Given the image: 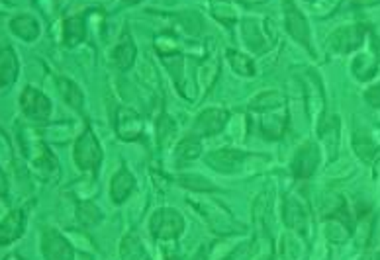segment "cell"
<instances>
[{"label": "cell", "instance_id": "4dcf8cb0", "mask_svg": "<svg viewBox=\"0 0 380 260\" xmlns=\"http://www.w3.org/2000/svg\"><path fill=\"white\" fill-rule=\"evenodd\" d=\"M177 131L178 128L175 120L171 116H167V113H161L159 120H157V139H159L161 147H168L175 141V137H177Z\"/></svg>", "mask_w": 380, "mask_h": 260}, {"label": "cell", "instance_id": "e575fe53", "mask_svg": "<svg viewBox=\"0 0 380 260\" xmlns=\"http://www.w3.org/2000/svg\"><path fill=\"white\" fill-rule=\"evenodd\" d=\"M283 259L284 260H300L302 256V241L294 233H286L283 237Z\"/></svg>", "mask_w": 380, "mask_h": 260}, {"label": "cell", "instance_id": "5bb4252c", "mask_svg": "<svg viewBox=\"0 0 380 260\" xmlns=\"http://www.w3.org/2000/svg\"><path fill=\"white\" fill-rule=\"evenodd\" d=\"M135 190V176H133L125 166H122L118 173L112 176V182H110V196L114 204H124L125 199L132 196V192Z\"/></svg>", "mask_w": 380, "mask_h": 260}, {"label": "cell", "instance_id": "d6986e66", "mask_svg": "<svg viewBox=\"0 0 380 260\" xmlns=\"http://www.w3.org/2000/svg\"><path fill=\"white\" fill-rule=\"evenodd\" d=\"M271 209H273V194L269 190L261 192L253 204V221L259 233H266L271 221Z\"/></svg>", "mask_w": 380, "mask_h": 260}, {"label": "cell", "instance_id": "cb8c5ba5", "mask_svg": "<svg viewBox=\"0 0 380 260\" xmlns=\"http://www.w3.org/2000/svg\"><path fill=\"white\" fill-rule=\"evenodd\" d=\"M286 104V96L276 92V90H266L263 94L255 96L251 100V110H257V112H273V110H278Z\"/></svg>", "mask_w": 380, "mask_h": 260}, {"label": "cell", "instance_id": "f546056e", "mask_svg": "<svg viewBox=\"0 0 380 260\" xmlns=\"http://www.w3.org/2000/svg\"><path fill=\"white\" fill-rule=\"evenodd\" d=\"M226 57L230 61L231 69L235 70L239 77H253L255 75V65H253L251 57H247V55L235 51V49H228Z\"/></svg>", "mask_w": 380, "mask_h": 260}, {"label": "cell", "instance_id": "d6a6232c", "mask_svg": "<svg viewBox=\"0 0 380 260\" xmlns=\"http://www.w3.org/2000/svg\"><path fill=\"white\" fill-rule=\"evenodd\" d=\"M161 61L165 65L167 73L177 82V87L183 88V80H185V57L183 55H161Z\"/></svg>", "mask_w": 380, "mask_h": 260}, {"label": "cell", "instance_id": "52a82bcc", "mask_svg": "<svg viewBox=\"0 0 380 260\" xmlns=\"http://www.w3.org/2000/svg\"><path fill=\"white\" fill-rule=\"evenodd\" d=\"M114 130L122 141H137L143 135V120L135 110L120 106L114 116Z\"/></svg>", "mask_w": 380, "mask_h": 260}, {"label": "cell", "instance_id": "ac0fdd59", "mask_svg": "<svg viewBox=\"0 0 380 260\" xmlns=\"http://www.w3.org/2000/svg\"><path fill=\"white\" fill-rule=\"evenodd\" d=\"M288 128V113L284 112H266L263 113L261 120V133L266 139H281L284 135V131Z\"/></svg>", "mask_w": 380, "mask_h": 260}, {"label": "cell", "instance_id": "9c48e42d", "mask_svg": "<svg viewBox=\"0 0 380 260\" xmlns=\"http://www.w3.org/2000/svg\"><path fill=\"white\" fill-rule=\"evenodd\" d=\"M42 252L45 260H75L71 241L51 227L44 229L42 233Z\"/></svg>", "mask_w": 380, "mask_h": 260}, {"label": "cell", "instance_id": "8d00e7d4", "mask_svg": "<svg viewBox=\"0 0 380 260\" xmlns=\"http://www.w3.org/2000/svg\"><path fill=\"white\" fill-rule=\"evenodd\" d=\"M155 49L159 51V55H175V53H178V42L171 35H157Z\"/></svg>", "mask_w": 380, "mask_h": 260}, {"label": "cell", "instance_id": "e0dca14e", "mask_svg": "<svg viewBox=\"0 0 380 260\" xmlns=\"http://www.w3.org/2000/svg\"><path fill=\"white\" fill-rule=\"evenodd\" d=\"M319 139H321V145L327 151L329 159L333 161V156L337 155V149H339V118L333 116L326 122L319 123Z\"/></svg>", "mask_w": 380, "mask_h": 260}, {"label": "cell", "instance_id": "836d02e7", "mask_svg": "<svg viewBox=\"0 0 380 260\" xmlns=\"http://www.w3.org/2000/svg\"><path fill=\"white\" fill-rule=\"evenodd\" d=\"M177 180L180 186H185L192 192H218V186L200 174H180Z\"/></svg>", "mask_w": 380, "mask_h": 260}, {"label": "cell", "instance_id": "ab89813d", "mask_svg": "<svg viewBox=\"0 0 380 260\" xmlns=\"http://www.w3.org/2000/svg\"><path fill=\"white\" fill-rule=\"evenodd\" d=\"M263 260H274V259L273 256H266V259H263Z\"/></svg>", "mask_w": 380, "mask_h": 260}, {"label": "cell", "instance_id": "7a4b0ae2", "mask_svg": "<svg viewBox=\"0 0 380 260\" xmlns=\"http://www.w3.org/2000/svg\"><path fill=\"white\" fill-rule=\"evenodd\" d=\"M149 231L157 241H175L185 231V217L177 209L161 208L151 216Z\"/></svg>", "mask_w": 380, "mask_h": 260}, {"label": "cell", "instance_id": "83f0119b", "mask_svg": "<svg viewBox=\"0 0 380 260\" xmlns=\"http://www.w3.org/2000/svg\"><path fill=\"white\" fill-rule=\"evenodd\" d=\"M77 221L82 227H94L102 221V211L89 199L79 202L77 204Z\"/></svg>", "mask_w": 380, "mask_h": 260}, {"label": "cell", "instance_id": "7402d4cb", "mask_svg": "<svg viewBox=\"0 0 380 260\" xmlns=\"http://www.w3.org/2000/svg\"><path fill=\"white\" fill-rule=\"evenodd\" d=\"M10 30L12 34H16L20 39L24 42H34L37 35H39V24L34 16H27V14H22V16H16L12 22H10Z\"/></svg>", "mask_w": 380, "mask_h": 260}, {"label": "cell", "instance_id": "6da1fadb", "mask_svg": "<svg viewBox=\"0 0 380 260\" xmlns=\"http://www.w3.org/2000/svg\"><path fill=\"white\" fill-rule=\"evenodd\" d=\"M192 206L198 211V216L206 221V225L218 235H233L243 231V225H239L230 213V209H226L214 199H198L192 202Z\"/></svg>", "mask_w": 380, "mask_h": 260}, {"label": "cell", "instance_id": "7c38bea8", "mask_svg": "<svg viewBox=\"0 0 380 260\" xmlns=\"http://www.w3.org/2000/svg\"><path fill=\"white\" fill-rule=\"evenodd\" d=\"M284 223L294 233H304L308 227V211L304 209L302 202L296 196H286L283 206Z\"/></svg>", "mask_w": 380, "mask_h": 260}, {"label": "cell", "instance_id": "ba28073f", "mask_svg": "<svg viewBox=\"0 0 380 260\" xmlns=\"http://www.w3.org/2000/svg\"><path fill=\"white\" fill-rule=\"evenodd\" d=\"M249 155L245 151H238V149H218L212 151L210 155L206 156V165L223 174L239 173Z\"/></svg>", "mask_w": 380, "mask_h": 260}, {"label": "cell", "instance_id": "44dd1931", "mask_svg": "<svg viewBox=\"0 0 380 260\" xmlns=\"http://www.w3.org/2000/svg\"><path fill=\"white\" fill-rule=\"evenodd\" d=\"M85 35H87V24H85L82 14H77V16L65 20V24H63V44L75 47L85 39Z\"/></svg>", "mask_w": 380, "mask_h": 260}, {"label": "cell", "instance_id": "30bf717a", "mask_svg": "<svg viewBox=\"0 0 380 260\" xmlns=\"http://www.w3.org/2000/svg\"><path fill=\"white\" fill-rule=\"evenodd\" d=\"M319 147L316 143H304L298 151H296V155L292 159L290 163V171L292 174L298 178V180H306L309 178L312 174L316 173V168L319 165Z\"/></svg>", "mask_w": 380, "mask_h": 260}, {"label": "cell", "instance_id": "f35d334b", "mask_svg": "<svg viewBox=\"0 0 380 260\" xmlns=\"http://www.w3.org/2000/svg\"><path fill=\"white\" fill-rule=\"evenodd\" d=\"M167 260H178V259H177V256H168Z\"/></svg>", "mask_w": 380, "mask_h": 260}, {"label": "cell", "instance_id": "8fae6325", "mask_svg": "<svg viewBox=\"0 0 380 260\" xmlns=\"http://www.w3.org/2000/svg\"><path fill=\"white\" fill-rule=\"evenodd\" d=\"M284 20H286V30L288 34L298 42V44L309 47V26L306 16L296 8L292 2L284 4Z\"/></svg>", "mask_w": 380, "mask_h": 260}, {"label": "cell", "instance_id": "ffe728a7", "mask_svg": "<svg viewBox=\"0 0 380 260\" xmlns=\"http://www.w3.org/2000/svg\"><path fill=\"white\" fill-rule=\"evenodd\" d=\"M220 75V61L216 55L206 57L204 61H200L198 69H196V82L202 90H210L216 82V78Z\"/></svg>", "mask_w": 380, "mask_h": 260}, {"label": "cell", "instance_id": "1f68e13d", "mask_svg": "<svg viewBox=\"0 0 380 260\" xmlns=\"http://www.w3.org/2000/svg\"><path fill=\"white\" fill-rule=\"evenodd\" d=\"M353 147L357 156H359L361 161H364V163H371L374 155H376V143H374L371 135H367V133H355Z\"/></svg>", "mask_w": 380, "mask_h": 260}, {"label": "cell", "instance_id": "4fadbf2b", "mask_svg": "<svg viewBox=\"0 0 380 260\" xmlns=\"http://www.w3.org/2000/svg\"><path fill=\"white\" fill-rule=\"evenodd\" d=\"M24 227H26V213H24V209H14V211H10L8 216L2 219V225H0V243L2 244L14 243L16 239L22 237Z\"/></svg>", "mask_w": 380, "mask_h": 260}, {"label": "cell", "instance_id": "484cf974", "mask_svg": "<svg viewBox=\"0 0 380 260\" xmlns=\"http://www.w3.org/2000/svg\"><path fill=\"white\" fill-rule=\"evenodd\" d=\"M120 259L122 260H145V249H143L140 237L135 233H128L120 243Z\"/></svg>", "mask_w": 380, "mask_h": 260}, {"label": "cell", "instance_id": "4316f807", "mask_svg": "<svg viewBox=\"0 0 380 260\" xmlns=\"http://www.w3.org/2000/svg\"><path fill=\"white\" fill-rule=\"evenodd\" d=\"M241 30H243V39H245V44H247L249 49H253V51H263V49H265L266 37L265 34L261 32V27H259L257 22H253V20H245Z\"/></svg>", "mask_w": 380, "mask_h": 260}, {"label": "cell", "instance_id": "603a6c76", "mask_svg": "<svg viewBox=\"0 0 380 260\" xmlns=\"http://www.w3.org/2000/svg\"><path fill=\"white\" fill-rule=\"evenodd\" d=\"M57 88H59V92H61L63 100L71 106L73 110L82 112V106H85V94H82V90L79 88V85H75V82L69 80V78H57Z\"/></svg>", "mask_w": 380, "mask_h": 260}, {"label": "cell", "instance_id": "5b68a950", "mask_svg": "<svg viewBox=\"0 0 380 260\" xmlns=\"http://www.w3.org/2000/svg\"><path fill=\"white\" fill-rule=\"evenodd\" d=\"M367 35V26L355 24V26H343L337 32L329 35L327 39V49L331 53H351L364 42Z\"/></svg>", "mask_w": 380, "mask_h": 260}, {"label": "cell", "instance_id": "d4e9b609", "mask_svg": "<svg viewBox=\"0 0 380 260\" xmlns=\"http://www.w3.org/2000/svg\"><path fill=\"white\" fill-rule=\"evenodd\" d=\"M200 153H202V143H200V137H196V135H188V137L180 139L177 149H175L177 161H183V163L195 161V159L200 156Z\"/></svg>", "mask_w": 380, "mask_h": 260}, {"label": "cell", "instance_id": "2e32d148", "mask_svg": "<svg viewBox=\"0 0 380 260\" xmlns=\"http://www.w3.org/2000/svg\"><path fill=\"white\" fill-rule=\"evenodd\" d=\"M18 70L20 63L14 49L12 47H4L2 49V57H0V87H2V90H8L16 82Z\"/></svg>", "mask_w": 380, "mask_h": 260}, {"label": "cell", "instance_id": "277c9868", "mask_svg": "<svg viewBox=\"0 0 380 260\" xmlns=\"http://www.w3.org/2000/svg\"><path fill=\"white\" fill-rule=\"evenodd\" d=\"M20 108H22V113L26 116L30 122L36 123H45L49 118H51V112H54V106H51V100L34 87H26L20 94Z\"/></svg>", "mask_w": 380, "mask_h": 260}, {"label": "cell", "instance_id": "d590c367", "mask_svg": "<svg viewBox=\"0 0 380 260\" xmlns=\"http://www.w3.org/2000/svg\"><path fill=\"white\" fill-rule=\"evenodd\" d=\"M212 14L214 18H218L221 24L231 26L238 18H235V10L231 8L230 4H223V2H212Z\"/></svg>", "mask_w": 380, "mask_h": 260}, {"label": "cell", "instance_id": "f1b7e54d", "mask_svg": "<svg viewBox=\"0 0 380 260\" xmlns=\"http://www.w3.org/2000/svg\"><path fill=\"white\" fill-rule=\"evenodd\" d=\"M376 69H379V61H376L372 55H357L353 65H351V70H353V75L359 78V80H369V78H372Z\"/></svg>", "mask_w": 380, "mask_h": 260}, {"label": "cell", "instance_id": "3957f363", "mask_svg": "<svg viewBox=\"0 0 380 260\" xmlns=\"http://www.w3.org/2000/svg\"><path fill=\"white\" fill-rule=\"evenodd\" d=\"M73 156H75V163H77L80 171L97 173V168L102 163V147H100L97 135L90 128H87L79 135L77 143H75Z\"/></svg>", "mask_w": 380, "mask_h": 260}, {"label": "cell", "instance_id": "74e56055", "mask_svg": "<svg viewBox=\"0 0 380 260\" xmlns=\"http://www.w3.org/2000/svg\"><path fill=\"white\" fill-rule=\"evenodd\" d=\"M364 100L372 106V108H380V85H374L367 92H364Z\"/></svg>", "mask_w": 380, "mask_h": 260}, {"label": "cell", "instance_id": "9a60e30c", "mask_svg": "<svg viewBox=\"0 0 380 260\" xmlns=\"http://www.w3.org/2000/svg\"><path fill=\"white\" fill-rule=\"evenodd\" d=\"M135 55H137V47L133 44L132 35L124 34L112 51V61L120 70H128L132 69V65L135 63Z\"/></svg>", "mask_w": 380, "mask_h": 260}, {"label": "cell", "instance_id": "8992f818", "mask_svg": "<svg viewBox=\"0 0 380 260\" xmlns=\"http://www.w3.org/2000/svg\"><path fill=\"white\" fill-rule=\"evenodd\" d=\"M228 123H230V112H226L221 108H208L196 116L195 123H192V135L212 137L221 130H226Z\"/></svg>", "mask_w": 380, "mask_h": 260}]
</instances>
